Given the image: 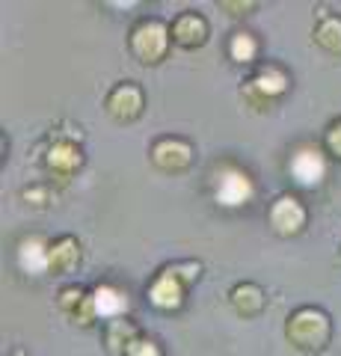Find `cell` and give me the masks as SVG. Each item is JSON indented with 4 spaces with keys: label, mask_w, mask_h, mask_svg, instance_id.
I'll use <instances>...</instances> for the list:
<instances>
[{
    "label": "cell",
    "mask_w": 341,
    "mask_h": 356,
    "mask_svg": "<svg viewBox=\"0 0 341 356\" xmlns=\"http://www.w3.org/2000/svg\"><path fill=\"white\" fill-rule=\"evenodd\" d=\"M228 303L238 312L240 318H258L264 306H267V297H264V288L256 282H240L228 291Z\"/></svg>",
    "instance_id": "16"
},
{
    "label": "cell",
    "mask_w": 341,
    "mask_h": 356,
    "mask_svg": "<svg viewBox=\"0 0 341 356\" xmlns=\"http://www.w3.org/2000/svg\"><path fill=\"white\" fill-rule=\"evenodd\" d=\"M291 89V74L276 63H264L247 77V83L240 86V98L252 110H267L279 102V98Z\"/></svg>",
    "instance_id": "3"
},
{
    "label": "cell",
    "mask_w": 341,
    "mask_h": 356,
    "mask_svg": "<svg viewBox=\"0 0 341 356\" xmlns=\"http://www.w3.org/2000/svg\"><path fill=\"white\" fill-rule=\"evenodd\" d=\"M169 42H172V30L160 18H140L128 36L131 54L142 65H158L169 54Z\"/></svg>",
    "instance_id": "5"
},
{
    "label": "cell",
    "mask_w": 341,
    "mask_h": 356,
    "mask_svg": "<svg viewBox=\"0 0 341 356\" xmlns=\"http://www.w3.org/2000/svg\"><path fill=\"white\" fill-rule=\"evenodd\" d=\"M312 36H315L317 48H324L326 54H341V15L329 13V9H321Z\"/></svg>",
    "instance_id": "18"
},
{
    "label": "cell",
    "mask_w": 341,
    "mask_h": 356,
    "mask_svg": "<svg viewBox=\"0 0 341 356\" xmlns=\"http://www.w3.org/2000/svg\"><path fill=\"white\" fill-rule=\"evenodd\" d=\"M48 247H51V241L39 238V235L24 238L18 243V267L27 276H45V273H51V267H48Z\"/></svg>",
    "instance_id": "15"
},
{
    "label": "cell",
    "mask_w": 341,
    "mask_h": 356,
    "mask_svg": "<svg viewBox=\"0 0 341 356\" xmlns=\"http://www.w3.org/2000/svg\"><path fill=\"white\" fill-rule=\"evenodd\" d=\"M326 158L324 152L317 146H309V143H303V146H297L288 158V175L294 178L297 187H306V191H315V187H321L326 181Z\"/></svg>",
    "instance_id": "6"
},
{
    "label": "cell",
    "mask_w": 341,
    "mask_h": 356,
    "mask_svg": "<svg viewBox=\"0 0 341 356\" xmlns=\"http://www.w3.org/2000/svg\"><path fill=\"white\" fill-rule=\"evenodd\" d=\"M324 146H326V152L333 154L335 161H341V119H335L333 125L326 128V137H324Z\"/></svg>",
    "instance_id": "22"
},
{
    "label": "cell",
    "mask_w": 341,
    "mask_h": 356,
    "mask_svg": "<svg viewBox=\"0 0 341 356\" xmlns=\"http://www.w3.org/2000/svg\"><path fill=\"white\" fill-rule=\"evenodd\" d=\"M329 336H333V321L317 306H300L285 321V339L303 353L324 350L329 344Z\"/></svg>",
    "instance_id": "2"
},
{
    "label": "cell",
    "mask_w": 341,
    "mask_h": 356,
    "mask_svg": "<svg viewBox=\"0 0 341 356\" xmlns=\"http://www.w3.org/2000/svg\"><path fill=\"white\" fill-rule=\"evenodd\" d=\"M81 166H83L81 131L69 134V137H63V134L53 137L51 134V146L45 149V170L65 181V178H72L74 172H81Z\"/></svg>",
    "instance_id": "7"
},
{
    "label": "cell",
    "mask_w": 341,
    "mask_h": 356,
    "mask_svg": "<svg viewBox=\"0 0 341 356\" xmlns=\"http://www.w3.org/2000/svg\"><path fill=\"white\" fill-rule=\"evenodd\" d=\"M202 276L199 261H175L160 267L158 276L149 285V303L160 312H178L184 306L187 288Z\"/></svg>",
    "instance_id": "1"
},
{
    "label": "cell",
    "mask_w": 341,
    "mask_h": 356,
    "mask_svg": "<svg viewBox=\"0 0 341 356\" xmlns=\"http://www.w3.org/2000/svg\"><path fill=\"white\" fill-rule=\"evenodd\" d=\"M21 199H24L27 205H33V208H45L57 196H53L51 187H45V184H33V187H27V191H21Z\"/></svg>",
    "instance_id": "20"
},
{
    "label": "cell",
    "mask_w": 341,
    "mask_h": 356,
    "mask_svg": "<svg viewBox=\"0 0 341 356\" xmlns=\"http://www.w3.org/2000/svg\"><path fill=\"white\" fill-rule=\"evenodd\" d=\"M219 9H232L228 15H247L249 9H256V3H228V0H223V3H219Z\"/></svg>",
    "instance_id": "23"
},
{
    "label": "cell",
    "mask_w": 341,
    "mask_h": 356,
    "mask_svg": "<svg viewBox=\"0 0 341 356\" xmlns=\"http://www.w3.org/2000/svg\"><path fill=\"white\" fill-rule=\"evenodd\" d=\"M13 356H24V353H21V350H15V353H13Z\"/></svg>",
    "instance_id": "24"
},
{
    "label": "cell",
    "mask_w": 341,
    "mask_h": 356,
    "mask_svg": "<svg viewBox=\"0 0 341 356\" xmlns=\"http://www.w3.org/2000/svg\"><path fill=\"white\" fill-rule=\"evenodd\" d=\"M211 187H214V202L219 208H244L252 202V196H256V181H252V175L244 170V166H238L232 161L219 163L214 175H211Z\"/></svg>",
    "instance_id": "4"
},
{
    "label": "cell",
    "mask_w": 341,
    "mask_h": 356,
    "mask_svg": "<svg viewBox=\"0 0 341 356\" xmlns=\"http://www.w3.org/2000/svg\"><path fill=\"white\" fill-rule=\"evenodd\" d=\"M306 220H309V211H306V205L291 193H282L267 211V222L279 238L300 235V232L306 229Z\"/></svg>",
    "instance_id": "9"
},
{
    "label": "cell",
    "mask_w": 341,
    "mask_h": 356,
    "mask_svg": "<svg viewBox=\"0 0 341 356\" xmlns=\"http://www.w3.org/2000/svg\"><path fill=\"white\" fill-rule=\"evenodd\" d=\"M57 303H60V309L65 312V315L74 321V324H81V327H92L95 324L92 297H90L86 288H81V285H65V288H60Z\"/></svg>",
    "instance_id": "13"
},
{
    "label": "cell",
    "mask_w": 341,
    "mask_h": 356,
    "mask_svg": "<svg viewBox=\"0 0 341 356\" xmlns=\"http://www.w3.org/2000/svg\"><path fill=\"white\" fill-rule=\"evenodd\" d=\"M140 336L137 324L131 318H116V321H107L104 324V350L110 356H125L131 341Z\"/></svg>",
    "instance_id": "17"
},
{
    "label": "cell",
    "mask_w": 341,
    "mask_h": 356,
    "mask_svg": "<svg viewBox=\"0 0 341 356\" xmlns=\"http://www.w3.org/2000/svg\"><path fill=\"white\" fill-rule=\"evenodd\" d=\"M125 356H163V348L151 336H137Z\"/></svg>",
    "instance_id": "21"
},
{
    "label": "cell",
    "mask_w": 341,
    "mask_h": 356,
    "mask_svg": "<svg viewBox=\"0 0 341 356\" xmlns=\"http://www.w3.org/2000/svg\"><path fill=\"white\" fill-rule=\"evenodd\" d=\"M92 309H95V321H116V318H128V309H131V297L125 288H119L113 282H101L95 285L92 291Z\"/></svg>",
    "instance_id": "11"
},
{
    "label": "cell",
    "mask_w": 341,
    "mask_h": 356,
    "mask_svg": "<svg viewBox=\"0 0 341 356\" xmlns=\"http://www.w3.org/2000/svg\"><path fill=\"white\" fill-rule=\"evenodd\" d=\"M142 107H146V95H142V89L134 81L116 83L107 92V98H104L107 116L116 119V122H122V125H128V122H137L142 116Z\"/></svg>",
    "instance_id": "10"
},
{
    "label": "cell",
    "mask_w": 341,
    "mask_h": 356,
    "mask_svg": "<svg viewBox=\"0 0 341 356\" xmlns=\"http://www.w3.org/2000/svg\"><path fill=\"white\" fill-rule=\"evenodd\" d=\"M169 30H172V42L181 44V48H187V51L202 48V44L208 42V33H211L205 15H199V13H181V15H175Z\"/></svg>",
    "instance_id": "12"
},
{
    "label": "cell",
    "mask_w": 341,
    "mask_h": 356,
    "mask_svg": "<svg viewBox=\"0 0 341 356\" xmlns=\"http://www.w3.org/2000/svg\"><path fill=\"white\" fill-rule=\"evenodd\" d=\"M81 259H83V250H81V241L78 238L63 235L57 241H51V247H48V267H51L53 276H63V273L78 270Z\"/></svg>",
    "instance_id": "14"
},
{
    "label": "cell",
    "mask_w": 341,
    "mask_h": 356,
    "mask_svg": "<svg viewBox=\"0 0 341 356\" xmlns=\"http://www.w3.org/2000/svg\"><path fill=\"white\" fill-rule=\"evenodd\" d=\"M149 158L160 172L178 175V172H187L193 166L196 149H193V143L184 140V137H160V140H155Z\"/></svg>",
    "instance_id": "8"
},
{
    "label": "cell",
    "mask_w": 341,
    "mask_h": 356,
    "mask_svg": "<svg viewBox=\"0 0 341 356\" xmlns=\"http://www.w3.org/2000/svg\"><path fill=\"white\" fill-rule=\"evenodd\" d=\"M228 57H232V63H240V65L252 63L258 57V39L249 30H235L228 36Z\"/></svg>",
    "instance_id": "19"
}]
</instances>
